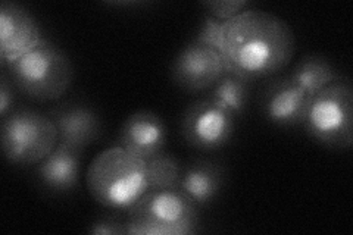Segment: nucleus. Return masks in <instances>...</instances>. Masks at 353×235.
I'll return each instance as SVG.
<instances>
[{
  "instance_id": "nucleus-1",
  "label": "nucleus",
  "mask_w": 353,
  "mask_h": 235,
  "mask_svg": "<svg viewBox=\"0 0 353 235\" xmlns=\"http://www.w3.org/2000/svg\"><path fill=\"white\" fill-rule=\"evenodd\" d=\"M194 40L215 48L223 56L227 72L249 81L279 75L296 52L290 25L262 9H245L223 22L206 17Z\"/></svg>"
},
{
  "instance_id": "nucleus-2",
  "label": "nucleus",
  "mask_w": 353,
  "mask_h": 235,
  "mask_svg": "<svg viewBox=\"0 0 353 235\" xmlns=\"http://www.w3.org/2000/svg\"><path fill=\"white\" fill-rule=\"evenodd\" d=\"M85 183L96 203L125 214L149 192L146 162L115 145L93 159Z\"/></svg>"
},
{
  "instance_id": "nucleus-3",
  "label": "nucleus",
  "mask_w": 353,
  "mask_h": 235,
  "mask_svg": "<svg viewBox=\"0 0 353 235\" xmlns=\"http://www.w3.org/2000/svg\"><path fill=\"white\" fill-rule=\"evenodd\" d=\"M8 70L17 90L39 103L57 102L74 81L70 56L48 40L8 65Z\"/></svg>"
},
{
  "instance_id": "nucleus-4",
  "label": "nucleus",
  "mask_w": 353,
  "mask_h": 235,
  "mask_svg": "<svg viewBox=\"0 0 353 235\" xmlns=\"http://www.w3.org/2000/svg\"><path fill=\"white\" fill-rule=\"evenodd\" d=\"M130 235H193L199 231V207L183 192L149 190L127 212Z\"/></svg>"
},
{
  "instance_id": "nucleus-5",
  "label": "nucleus",
  "mask_w": 353,
  "mask_h": 235,
  "mask_svg": "<svg viewBox=\"0 0 353 235\" xmlns=\"http://www.w3.org/2000/svg\"><path fill=\"white\" fill-rule=\"evenodd\" d=\"M303 130L327 149H352L353 87L349 80L340 78L311 97Z\"/></svg>"
},
{
  "instance_id": "nucleus-6",
  "label": "nucleus",
  "mask_w": 353,
  "mask_h": 235,
  "mask_svg": "<svg viewBox=\"0 0 353 235\" xmlns=\"http://www.w3.org/2000/svg\"><path fill=\"white\" fill-rule=\"evenodd\" d=\"M2 152L5 159L19 166L39 165L57 147L59 134L48 114L18 108L2 118Z\"/></svg>"
},
{
  "instance_id": "nucleus-7",
  "label": "nucleus",
  "mask_w": 353,
  "mask_h": 235,
  "mask_svg": "<svg viewBox=\"0 0 353 235\" xmlns=\"http://www.w3.org/2000/svg\"><path fill=\"white\" fill-rule=\"evenodd\" d=\"M236 119L225 106L206 96L185 108L180 124L181 136L196 150L216 152L233 139Z\"/></svg>"
},
{
  "instance_id": "nucleus-8",
  "label": "nucleus",
  "mask_w": 353,
  "mask_h": 235,
  "mask_svg": "<svg viewBox=\"0 0 353 235\" xmlns=\"http://www.w3.org/2000/svg\"><path fill=\"white\" fill-rule=\"evenodd\" d=\"M170 71L176 87L196 94L211 90L227 68L223 56L215 48L193 40L176 53Z\"/></svg>"
},
{
  "instance_id": "nucleus-9",
  "label": "nucleus",
  "mask_w": 353,
  "mask_h": 235,
  "mask_svg": "<svg viewBox=\"0 0 353 235\" xmlns=\"http://www.w3.org/2000/svg\"><path fill=\"white\" fill-rule=\"evenodd\" d=\"M311 96L289 75L271 76L261 96V110L270 124L280 128L303 127Z\"/></svg>"
},
{
  "instance_id": "nucleus-10",
  "label": "nucleus",
  "mask_w": 353,
  "mask_h": 235,
  "mask_svg": "<svg viewBox=\"0 0 353 235\" xmlns=\"http://www.w3.org/2000/svg\"><path fill=\"white\" fill-rule=\"evenodd\" d=\"M48 115L59 134V143L84 152L103 134V122L97 110L80 100H66L54 105Z\"/></svg>"
},
{
  "instance_id": "nucleus-11",
  "label": "nucleus",
  "mask_w": 353,
  "mask_h": 235,
  "mask_svg": "<svg viewBox=\"0 0 353 235\" xmlns=\"http://www.w3.org/2000/svg\"><path fill=\"white\" fill-rule=\"evenodd\" d=\"M44 39L34 15L15 2L0 6V63L3 68L37 48Z\"/></svg>"
},
{
  "instance_id": "nucleus-12",
  "label": "nucleus",
  "mask_w": 353,
  "mask_h": 235,
  "mask_svg": "<svg viewBox=\"0 0 353 235\" xmlns=\"http://www.w3.org/2000/svg\"><path fill=\"white\" fill-rule=\"evenodd\" d=\"M168 130L163 119L152 110H137L121 125L117 145L143 161L163 152Z\"/></svg>"
},
{
  "instance_id": "nucleus-13",
  "label": "nucleus",
  "mask_w": 353,
  "mask_h": 235,
  "mask_svg": "<svg viewBox=\"0 0 353 235\" xmlns=\"http://www.w3.org/2000/svg\"><path fill=\"white\" fill-rule=\"evenodd\" d=\"M83 152L58 143L46 158L37 165V181L57 196L72 194L80 184Z\"/></svg>"
},
{
  "instance_id": "nucleus-14",
  "label": "nucleus",
  "mask_w": 353,
  "mask_h": 235,
  "mask_svg": "<svg viewBox=\"0 0 353 235\" xmlns=\"http://www.w3.org/2000/svg\"><path fill=\"white\" fill-rule=\"evenodd\" d=\"M227 184V170L223 162L199 158L183 166L179 190L197 207L208 206L223 193Z\"/></svg>"
},
{
  "instance_id": "nucleus-15",
  "label": "nucleus",
  "mask_w": 353,
  "mask_h": 235,
  "mask_svg": "<svg viewBox=\"0 0 353 235\" xmlns=\"http://www.w3.org/2000/svg\"><path fill=\"white\" fill-rule=\"evenodd\" d=\"M289 76L296 85H299L311 97L331 83L343 78L325 56L316 53L305 54L294 65V68L292 70Z\"/></svg>"
},
{
  "instance_id": "nucleus-16",
  "label": "nucleus",
  "mask_w": 353,
  "mask_h": 235,
  "mask_svg": "<svg viewBox=\"0 0 353 235\" xmlns=\"http://www.w3.org/2000/svg\"><path fill=\"white\" fill-rule=\"evenodd\" d=\"M250 81L233 72H225L208 92V97L225 106L236 118L245 114L250 99Z\"/></svg>"
},
{
  "instance_id": "nucleus-17",
  "label": "nucleus",
  "mask_w": 353,
  "mask_h": 235,
  "mask_svg": "<svg viewBox=\"0 0 353 235\" xmlns=\"http://www.w3.org/2000/svg\"><path fill=\"white\" fill-rule=\"evenodd\" d=\"M145 162L149 190H176L180 187L183 166L172 154L161 152Z\"/></svg>"
},
{
  "instance_id": "nucleus-18",
  "label": "nucleus",
  "mask_w": 353,
  "mask_h": 235,
  "mask_svg": "<svg viewBox=\"0 0 353 235\" xmlns=\"http://www.w3.org/2000/svg\"><path fill=\"white\" fill-rule=\"evenodd\" d=\"M246 0H208L202 6L209 17L216 21H228L248 8Z\"/></svg>"
},
{
  "instance_id": "nucleus-19",
  "label": "nucleus",
  "mask_w": 353,
  "mask_h": 235,
  "mask_svg": "<svg viewBox=\"0 0 353 235\" xmlns=\"http://www.w3.org/2000/svg\"><path fill=\"white\" fill-rule=\"evenodd\" d=\"M88 234L93 235H125L127 234V218L125 214H109L96 219L90 228L87 229Z\"/></svg>"
},
{
  "instance_id": "nucleus-20",
  "label": "nucleus",
  "mask_w": 353,
  "mask_h": 235,
  "mask_svg": "<svg viewBox=\"0 0 353 235\" xmlns=\"http://www.w3.org/2000/svg\"><path fill=\"white\" fill-rule=\"evenodd\" d=\"M17 92V87L10 80V76L2 74V78H0V115H2V118L15 110Z\"/></svg>"
}]
</instances>
